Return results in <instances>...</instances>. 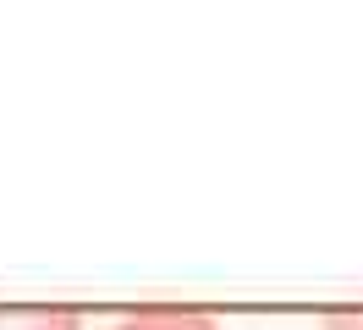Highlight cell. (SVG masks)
<instances>
[{"mask_svg": "<svg viewBox=\"0 0 363 330\" xmlns=\"http://www.w3.org/2000/svg\"><path fill=\"white\" fill-rule=\"evenodd\" d=\"M325 330H363V308H330Z\"/></svg>", "mask_w": 363, "mask_h": 330, "instance_id": "obj_3", "label": "cell"}, {"mask_svg": "<svg viewBox=\"0 0 363 330\" xmlns=\"http://www.w3.org/2000/svg\"><path fill=\"white\" fill-rule=\"evenodd\" d=\"M0 330H83V319L61 303H0Z\"/></svg>", "mask_w": 363, "mask_h": 330, "instance_id": "obj_2", "label": "cell"}, {"mask_svg": "<svg viewBox=\"0 0 363 330\" xmlns=\"http://www.w3.org/2000/svg\"><path fill=\"white\" fill-rule=\"evenodd\" d=\"M111 330H226V325L204 308H133Z\"/></svg>", "mask_w": 363, "mask_h": 330, "instance_id": "obj_1", "label": "cell"}]
</instances>
